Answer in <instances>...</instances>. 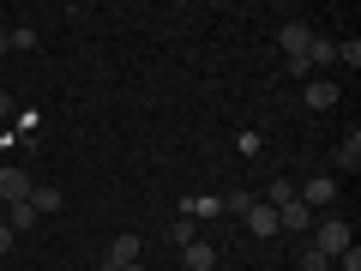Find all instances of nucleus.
<instances>
[{"label": "nucleus", "mask_w": 361, "mask_h": 271, "mask_svg": "<svg viewBox=\"0 0 361 271\" xmlns=\"http://www.w3.org/2000/svg\"><path fill=\"white\" fill-rule=\"evenodd\" d=\"M313 247H319L325 259H337L343 247H355V235H349L343 217H313Z\"/></svg>", "instance_id": "nucleus-1"}, {"label": "nucleus", "mask_w": 361, "mask_h": 271, "mask_svg": "<svg viewBox=\"0 0 361 271\" xmlns=\"http://www.w3.org/2000/svg\"><path fill=\"white\" fill-rule=\"evenodd\" d=\"M30 187H37V181H30L18 163H6V169H0V199H6V205H25V199H30Z\"/></svg>", "instance_id": "nucleus-2"}, {"label": "nucleus", "mask_w": 361, "mask_h": 271, "mask_svg": "<svg viewBox=\"0 0 361 271\" xmlns=\"http://www.w3.org/2000/svg\"><path fill=\"white\" fill-rule=\"evenodd\" d=\"M295 199L307 211H319V205H331V199H337V181L331 175H313V181H301V187H295Z\"/></svg>", "instance_id": "nucleus-3"}, {"label": "nucleus", "mask_w": 361, "mask_h": 271, "mask_svg": "<svg viewBox=\"0 0 361 271\" xmlns=\"http://www.w3.org/2000/svg\"><path fill=\"white\" fill-rule=\"evenodd\" d=\"M277 42H283V54H289V61H307V49H313V30L301 25V18H289V25L277 30Z\"/></svg>", "instance_id": "nucleus-4"}, {"label": "nucleus", "mask_w": 361, "mask_h": 271, "mask_svg": "<svg viewBox=\"0 0 361 271\" xmlns=\"http://www.w3.org/2000/svg\"><path fill=\"white\" fill-rule=\"evenodd\" d=\"M121 265H139V235H115V241H109L103 271H121Z\"/></svg>", "instance_id": "nucleus-5"}, {"label": "nucleus", "mask_w": 361, "mask_h": 271, "mask_svg": "<svg viewBox=\"0 0 361 271\" xmlns=\"http://www.w3.org/2000/svg\"><path fill=\"white\" fill-rule=\"evenodd\" d=\"M277 229H289V235H307V229H313V211L301 205V199H289V205H277Z\"/></svg>", "instance_id": "nucleus-6"}, {"label": "nucleus", "mask_w": 361, "mask_h": 271, "mask_svg": "<svg viewBox=\"0 0 361 271\" xmlns=\"http://www.w3.org/2000/svg\"><path fill=\"white\" fill-rule=\"evenodd\" d=\"M301 103H307V109H331L337 103V85H331V78H307V85H301Z\"/></svg>", "instance_id": "nucleus-7"}, {"label": "nucleus", "mask_w": 361, "mask_h": 271, "mask_svg": "<svg viewBox=\"0 0 361 271\" xmlns=\"http://www.w3.org/2000/svg\"><path fill=\"white\" fill-rule=\"evenodd\" d=\"M241 217H247V229H253V235H277V211H271V205H259V199L241 211Z\"/></svg>", "instance_id": "nucleus-8"}, {"label": "nucleus", "mask_w": 361, "mask_h": 271, "mask_svg": "<svg viewBox=\"0 0 361 271\" xmlns=\"http://www.w3.org/2000/svg\"><path fill=\"white\" fill-rule=\"evenodd\" d=\"M331 163H337V169H349V175L361 169V133H355V127H349V139L337 145V157H331Z\"/></svg>", "instance_id": "nucleus-9"}, {"label": "nucleus", "mask_w": 361, "mask_h": 271, "mask_svg": "<svg viewBox=\"0 0 361 271\" xmlns=\"http://www.w3.org/2000/svg\"><path fill=\"white\" fill-rule=\"evenodd\" d=\"M180 259H187V271H211V265H217L211 241H187V247H180Z\"/></svg>", "instance_id": "nucleus-10"}, {"label": "nucleus", "mask_w": 361, "mask_h": 271, "mask_svg": "<svg viewBox=\"0 0 361 271\" xmlns=\"http://www.w3.org/2000/svg\"><path fill=\"white\" fill-rule=\"evenodd\" d=\"M217 211H223V199H180V217H193V223H205V217H217Z\"/></svg>", "instance_id": "nucleus-11"}, {"label": "nucleus", "mask_w": 361, "mask_h": 271, "mask_svg": "<svg viewBox=\"0 0 361 271\" xmlns=\"http://www.w3.org/2000/svg\"><path fill=\"white\" fill-rule=\"evenodd\" d=\"M289 199H295V181H289V175H277V181L265 187V199H259V205H271V211H277V205H289Z\"/></svg>", "instance_id": "nucleus-12"}, {"label": "nucleus", "mask_w": 361, "mask_h": 271, "mask_svg": "<svg viewBox=\"0 0 361 271\" xmlns=\"http://www.w3.org/2000/svg\"><path fill=\"white\" fill-rule=\"evenodd\" d=\"M25 205L37 211V217H42V211H61V187H30V199H25Z\"/></svg>", "instance_id": "nucleus-13"}, {"label": "nucleus", "mask_w": 361, "mask_h": 271, "mask_svg": "<svg viewBox=\"0 0 361 271\" xmlns=\"http://www.w3.org/2000/svg\"><path fill=\"white\" fill-rule=\"evenodd\" d=\"M30 223H37V211H30V205H6V229H13V235H25Z\"/></svg>", "instance_id": "nucleus-14"}, {"label": "nucleus", "mask_w": 361, "mask_h": 271, "mask_svg": "<svg viewBox=\"0 0 361 271\" xmlns=\"http://www.w3.org/2000/svg\"><path fill=\"white\" fill-rule=\"evenodd\" d=\"M325 61H337V42L313 37V49H307V73H313V66H325Z\"/></svg>", "instance_id": "nucleus-15"}, {"label": "nucleus", "mask_w": 361, "mask_h": 271, "mask_svg": "<svg viewBox=\"0 0 361 271\" xmlns=\"http://www.w3.org/2000/svg\"><path fill=\"white\" fill-rule=\"evenodd\" d=\"M193 229H199V223H193V217H175V223H169V241H175V247H187V241H199V235H193Z\"/></svg>", "instance_id": "nucleus-16"}, {"label": "nucleus", "mask_w": 361, "mask_h": 271, "mask_svg": "<svg viewBox=\"0 0 361 271\" xmlns=\"http://www.w3.org/2000/svg\"><path fill=\"white\" fill-rule=\"evenodd\" d=\"M301 265H307V271H325V265H331V259H325V253H319V247H313V241H307V247H301Z\"/></svg>", "instance_id": "nucleus-17"}, {"label": "nucleus", "mask_w": 361, "mask_h": 271, "mask_svg": "<svg viewBox=\"0 0 361 271\" xmlns=\"http://www.w3.org/2000/svg\"><path fill=\"white\" fill-rule=\"evenodd\" d=\"M337 61H343V66H361V42H355V37L337 42Z\"/></svg>", "instance_id": "nucleus-18"}, {"label": "nucleus", "mask_w": 361, "mask_h": 271, "mask_svg": "<svg viewBox=\"0 0 361 271\" xmlns=\"http://www.w3.org/2000/svg\"><path fill=\"white\" fill-rule=\"evenodd\" d=\"M337 265H343V271H361V247H343V253H337Z\"/></svg>", "instance_id": "nucleus-19"}, {"label": "nucleus", "mask_w": 361, "mask_h": 271, "mask_svg": "<svg viewBox=\"0 0 361 271\" xmlns=\"http://www.w3.org/2000/svg\"><path fill=\"white\" fill-rule=\"evenodd\" d=\"M13 253V229H6V223H0V259Z\"/></svg>", "instance_id": "nucleus-20"}, {"label": "nucleus", "mask_w": 361, "mask_h": 271, "mask_svg": "<svg viewBox=\"0 0 361 271\" xmlns=\"http://www.w3.org/2000/svg\"><path fill=\"white\" fill-rule=\"evenodd\" d=\"M6 115H13V97H6V90H0V121H6Z\"/></svg>", "instance_id": "nucleus-21"}, {"label": "nucleus", "mask_w": 361, "mask_h": 271, "mask_svg": "<svg viewBox=\"0 0 361 271\" xmlns=\"http://www.w3.org/2000/svg\"><path fill=\"white\" fill-rule=\"evenodd\" d=\"M6 49H13V37H6V30H0V54H6Z\"/></svg>", "instance_id": "nucleus-22"}, {"label": "nucleus", "mask_w": 361, "mask_h": 271, "mask_svg": "<svg viewBox=\"0 0 361 271\" xmlns=\"http://www.w3.org/2000/svg\"><path fill=\"white\" fill-rule=\"evenodd\" d=\"M121 271H145V265H121Z\"/></svg>", "instance_id": "nucleus-23"}]
</instances>
